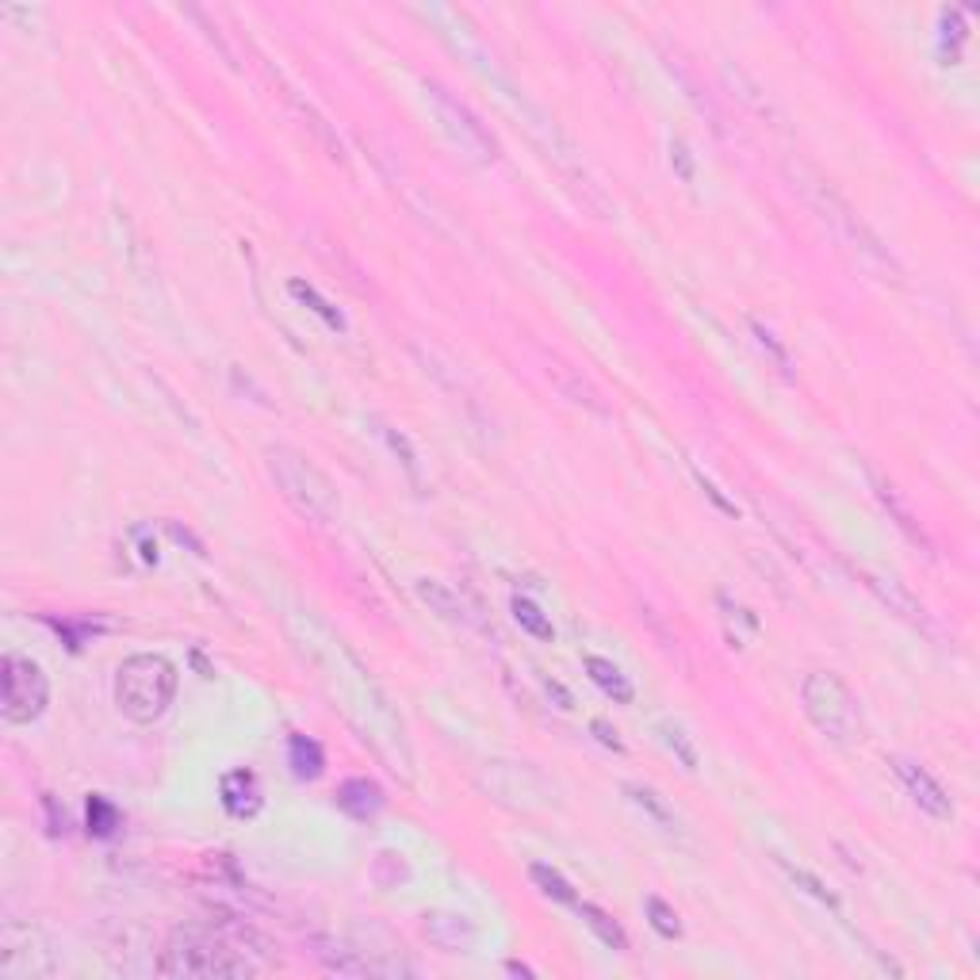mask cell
<instances>
[{
    "instance_id": "obj_33",
    "label": "cell",
    "mask_w": 980,
    "mask_h": 980,
    "mask_svg": "<svg viewBox=\"0 0 980 980\" xmlns=\"http://www.w3.org/2000/svg\"><path fill=\"white\" fill-rule=\"evenodd\" d=\"M671 165L678 169V177L686 180V184L693 180V157H689V147L682 138H671Z\"/></svg>"
},
{
    "instance_id": "obj_18",
    "label": "cell",
    "mask_w": 980,
    "mask_h": 980,
    "mask_svg": "<svg viewBox=\"0 0 980 980\" xmlns=\"http://www.w3.org/2000/svg\"><path fill=\"white\" fill-rule=\"evenodd\" d=\"M338 804L353 819H368V816H376V812L383 809V793H380V786H376V781L348 778L345 786L338 789Z\"/></svg>"
},
{
    "instance_id": "obj_15",
    "label": "cell",
    "mask_w": 980,
    "mask_h": 980,
    "mask_svg": "<svg viewBox=\"0 0 980 980\" xmlns=\"http://www.w3.org/2000/svg\"><path fill=\"white\" fill-rule=\"evenodd\" d=\"M869 483H874L877 498H881V506H884V510H889V518L900 525V533H907V540L924 544V551H931V540H927V533H924V529H919L916 513L907 510V502H904V498H900V491H896V486H892L889 479H881V475H877L874 468H869Z\"/></svg>"
},
{
    "instance_id": "obj_26",
    "label": "cell",
    "mask_w": 980,
    "mask_h": 980,
    "mask_svg": "<svg viewBox=\"0 0 980 980\" xmlns=\"http://www.w3.org/2000/svg\"><path fill=\"white\" fill-rule=\"evenodd\" d=\"M115 831H119V809H115L107 797L92 793L89 797V835H97V839H112Z\"/></svg>"
},
{
    "instance_id": "obj_5",
    "label": "cell",
    "mask_w": 980,
    "mask_h": 980,
    "mask_svg": "<svg viewBox=\"0 0 980 980\" xmlns=\"http://www.w3.org/2000/svg\"><path fill=\"white\" fill-rule=\"evenodd\" d=\"M177 697V666L165 656H130L115 671V705L127 721L154 724Z\"/></svg>"
},
{
    "instance_id": "obj_2",
    "label": "cell",
    "mask_w": 980,
    "mask_h": 980,
    "mask_svg": "<svg viewBox=\"0 0 980 980\" xmlns=\"http://www.w3.org/2000/svg\"><path fill=\"white\" fill-rule=\"evenodd\" d=\"M157 972L180 980L253 977V972H260V965L250 954H242L219 927H212V931H203V927H180L165 942L162 957H157Z\"/></svg>"
},
{
    "instance_id": "obj_7",
    "label": "cell",
    "mask_w": 980,
    "mask_h": 980,
    "mask_svg": "<svg viewBox=\"0 0 980 980\" xmlns=\"http://www.w3.org/2000/svg\"><path fill=\"white\" fill-rule=\"evenodd\" d=\"M0 682H4V701H0L4 721L31 724L35 716H42V709L50 701V682L35 659L9 651V656L0 659Z\"/></svg>"
},
{
    "instance_id": "obj_12",
    "label": "cell",
    "mask_w": 980,
    "mask_h": 980,
    "mask_svg": "<svg viewBox=\"0 0 980 980\" xmlns=\"http://www.w3.org/2000/svg\"><path fill=\"white\" fill-rule=\"evenodd\" d=\"M310 957L322 965L326 972H338V977H376L383 972L376 962H368L360 950L345 946L338 939H310Z\"/></svg>"
},
{
    "instance_id": "obj_23",
    "label": "cell",
    "mask_w": 980,
    "mask_h": 980,
    "mask_svg": "<svg viewBox=\"0 0 980 980\" xmlns=\"http://www.w3.org/2000/svg\"><path fill=\"white\" fill-rule=\"evenodd\" d=\"M510 609H513V621H518L521 628H525V633L533 636V640H544V644H548L551 636H556V628H551V616L544 613V609L536 606V601H529V598H521V594H513Z\"/></svg>"
},
{
    "instance_id": "obj_16",
    "label": "cell",
    "mask_w": 980,
    "mask_h": 980,
    "mask_svg": "<svg viewBox=\"0 0 980 980\" xmlns=\"http://www.w3.org/2000/svg\"><path fill=\"white\" fill-rule=\"evenodd\" d=\"M862 578H866V586L892 609V613H900L907 624H916V628H927V609L919 606V601L912 598V594H907L896 578H881V575H862Z\"/></svg>"
},
{
    "instance_id": "obj_6",
    "label": "cell",
    "mask_w": 980,
    "mask_h": 980,
    "mask_svg": "<svg viewBox=\"0 0 980 980\" xmlns=\"http://www.w3.org/2000/svg\"><path fill=\"white\" fill-rule=\"evenodd\" d=\"M801 709L812 721V728L831 743H854L862 731V709L858 697L851 693L839 674L812 671L801 682Z\"/></svg>"
},
{
    "instance_id": "obj_1",
    "label": "cell",
    "mask_w": 980,
    "mask_h": 980,
    "mask_svg": "<svg viewBox=\"0 0 980 980\" xmlns=\"http://www.w3.org/2000/svg\"><path fill=\"white\" fill-rule=\"evenodd\" d=\"M288 628L295 636V648L322 671V678L330 682L333 693H341L348 721L360 728V739L372 743L376 754L395 774H410V751H406V739H403V721L391 709L387 693L376 686L368 666L353 656V648L333 633L322 616L310 613V609H295L288 616Z\"/></svg>"
},
{
    "instance_id": "obj_3",
    "label": "cell",
    "mask_w": 980,
    "mask_h": 980,
    "mask_svg": "<svg viewBox=\"0 0 980 980\" xmlns=\"http://www.w3.org/2000/svg\"><path fill=\"white\" fill-rule=\"evenodd\" d=\"M793 188H801L804 200L812 203L819 212V219L827 222V227L835 230V238L847 245V250L854 253V257L862 260V265L877 268V272H889V280H900V268L896 260H892V253L881 245V238L874 234V230L866 227V222L854 215V207L843 200V195L835 192L831 184H827L824 177H816L812 169H804V165H797L793 169Z\"/></svg>"
},
{
    "instance_id": "obj_34",
    "label": "cell",
    "mask_w": 980,
    "mask_h": 980,
    "mask_svg": "<svg viewBox=\"0 0 980 980\" xmlns=\"http://www.w3.org/2000/svg\"><path fill=\"white\" fill-rule=\"evenodd\" d=\"M590 728H594V736H598L606 747H613V751H624V743H621V739H616V728H609L606 721H594Z\"/></svg>"
},
{
    "instance_id": "obj_24",
    "label": "cell",
    "mask_w": 980,
    "mask_h": 980,
    "mask_svg": "<svg viewBox=\"0 0 980 980\" xmlns=\"http://www.w3.org/2000/svg\"><path fill=\"white\" fill-rule=\"evenodd\" d=\"M747 326H751V333H754V345H759L762 353H766V360H769V365L778 368V372L786 376V380H793V376H797V372H793V357H789V348L778 341V333L769 330L766 322H759V318H751V322H747Z\"/></svg>"
},
{
    "instance_id": "obj_21",
    "label": "cell",
    "mask_w": 980,
    "mask_h": 980,
    "mask_svg": "<svg viewBox=\"0 0 980 980\" xmlns=\"http://www.w3.org/2000/svg\"><path fill=\"white\" fill-rule=\"evenodd\" d=\"M624 793H628V801H633L636 809L644 812V816L656 819V824L663 827V831H671V835H674V831H682L678 816H674V812L666 809V801L656 793V789H648V786H624Z\"/></svg>"
},
{
    "instance_id": "obj_19",
    "label": "cell",
    "mask_w": 980,
    "mask_h": 980,
    "mask_svg": "<svg viewBox=\"0 0 980 980\" xmlns=\"http://www.w3.org/2000/svg\"><path fill=\"white\" fill-rule=\"evenodd\" d=\"M288 766H292V774L300 781L322 778V769H326L322 743H318V739H310V736H292V739H288Z\"/></svg>"
},
{
    "instance_id": "obj_17",
    "label": "cell",
    "mask_w": 980,
    "mask_h": 980,
    "mask_svg": "<svg viewBox=\"0 0 980 980\" xmlns=\"http://www.w3.org/2000/svg\"><path fill=\"white\" fill-rule=\"evenodd\" d=\"M583 666H586V674L594 678V686H598L606 697H613L616 705H628V701L636 697V689H633V682H628V674H624L616 663H609V659H601V656H586Z\"/></svg>"
},
{
    "instance_id": "obj_27",
    "label": "cell",
    "mask_w": 980,
    "mask_h": 980,
    "mask_svg": "<svg viewBox=\"0 0 980 980\" xmlns=\"http://www.w3.org/2000/svg\"><path fill=\"white\" fill-rule=\"evenodd\" d=\"M288 292H292L295 300L303 303V307L315 310L318 318H326V326H333V330H345V318H341V310H338V307H330V303H326L322 295H318L310 284H303V280H292V284H288Z\"/></svg>"
},
{
    "instance_id": "obj_4",
    "label": "cell",
    "mask_w": 980,
    "mask_h": 980,
    "mask_svg": "<svg viewBox=\"0 0 980 980\" xmlns=\"http://www.w3.org/2000/svg\"><path fill=\"white\" fill-rule=\"evenodd\" d=\"M265 468L272 475L276 491L288 498L295 513H303L315 525H330L341 513V498L333 491V483L326 479V471H318L303 453L288 445H272L265 453Z\"/></svg>"
},
{
    "instance_id": "obj_35",
    "label": "cell",
    "mask_w": 980,
    "mask_h": 980,
    "mask_svg": "<svg viewBox=\"0 0 980 980\" xmlns=\"http://www.w3.org/2000/svg\"><path fill=\"white\" fill-rule=\"evenodd\" d=\"M506 972H518V977H533V969H529V965H521V962H506Z\"/></svg>"
},
{
    "instance_id": "obj_9",
    "label": "cell",
    "mask_w": 980,
    "mask_h": 980,
    "mask_svg": "<svg viewBox=\"0 0 980 980\" xmlns=\"http://www.w3.org/2000/svg\"><path fill=\"white\" fill-rule=\"evenodd\" d=\"M425 100H430V107L437 112L445 135L453 138L463 154L475 157V162H495L498 157L495 135H491V130L475 119V112H471L468 104H460L456 97H448V89H441L437 81H425Z\"/></svg>"
},
{
    "instance_id": "obj_8",
    "label": "cell",
    "mask_w": 980,
    "mask_h": 980,
    "mask_svg": "<svg viewBox=\"0 0 980 980\" xmlns=\"http://www.w3.org/2000/svg\"><path fill=\"white\" fill-rule=\"evenodd\" d=\"M58 972V957L47 934L31 924H4L0 931V977L42 980Z\"/></svg>"
},
{
    "instance_id": "obj_29",
    "label": "cell",
    "mask_w": 980,
    "mask_h": 980,
    "mask_svg": "<svg viewBox=\"0 0 980 980\" xmlns=\"http://www.w3.org/2000/svg\"><path fill=\"white\" fill-rule=\"evenodd\" d=\"M383 441L391 445V453L398 456V463L406 468V475H410L413 486H422V468H418V453H413V445L406 441V433L391 430V425H383Z\"/></svg>"
},
{
    "instance_id": "obj_25",
    "label": "cell",
    "mask_w": 980,
    "mask_h": 980,
    "mask_svg": "<svg viewBox=\"0 0 980 980\" xmlns=\"http://www.w3.org/2000/svg\"><path fill=\"white\" fill-rule=\"evenodd\" d=\"M529 877H533L536 889H540L548 900H556V904H578V896H575V889H571V881L563 874H556L551 866H540V862H536V866H529Z\"/></svg>"
},
{
    "instance_id": "obj_22",
    "label": "cell",
    "mask_w": 980,
    "mask_h": 980,
    "mask_svg": "<svg viewBox=\"0 0 980 980\" xmlns=\"http://www.w3.org/2000/svg\"><path fill=\"white\" fill-rule=\"evenodd\" d=\"M418 598H422L425 606L433 609V613L445 616V621H468V609H463V601L456 598L448 586L433 583V578H422V583H418Z\"/></svg>"
},
{
    "instance_id": "obj_30",
    "label": "cell",
    "mask_w": 980,
    "mask_h": 980,
    "mask_svg": "<svg viewBox=\"0 0 980 980\" xmlns=\"http://www.w3.org/2000/svg\"><path fill=\"white\" fill-rule=\"evenodd\" d=\"M659 739H663V743H666V751L678 754L682 766H686V769H693V766H697V747L689 743V736L678 728V724H663V728H659Z\"/></svg>"
},
{
    "instance_id": "obj_11",
    "label": "cell",
    "mask_w": 980,
    "mask_h": 980,
    "mask_svg": "<svg viewBox=\"0 0 980 980\" xmlns=\"http://www.w3.org/2000/svg\"><path fill=\"white\" fill-rule=\"evenodd\" d=\"M892 769H896V778L904 781L907 797H912V804H916L919 812H927L931 819H950L954 816V804H950L946 789L939 786V781L927 774L919 762L912 759H892Z\"/></svg>"
},
{
    "instance_id": "obj_31",
    "label": "cell",
    "mask_w": 980,
    "mask_h": 980,
    "mask_svg": "<svg viewBox=\"0 0 980 980\" xmlns=\"http://www.w3.org/2000/svg\"><path fill=\"white\" fill-rule=\"evenodd\" d=\"M781 862V869H786L789 877H793V884H804V892H809V896H816L819 904H827L831 907V912H839V900L831 896V892L824 889V881H819V877H812L809 869H801V866H789L786 858H778Z\"/></svg>"
},
{
    "instance_id": "obj_10",
    "label": "cell",
    "mask_w": 980,
    "mask_h": 980,
    "mask_svg": "<svg viewBox=\"0 0 980 980\" xmlns=\"http://www.w3.org/2000/svg\"><path fill=\"white\" fill-rule=\"evenodd\" d=\"M479 789L510 809H536L551 793L544 774L529 762H486V769L479 774Z\"/></svg>"
},
{
    "instance_id": "obj_32",
    "label": "cell",
    "mask_w": 980,
    "mask_h": 980,
    "mask_svg": "<svg viewBox=\"0 0 980 980\" xmlns=\"http://www.w3.org/2000/svg\"><path fill=\"white\" fill-rule=\"evenodd\" d=\"M693 479H697V483H701V491H705V495L716 502V510H724V513H728V518H739V506L731 502V498H724V491H721V486H716L713 479L705 475V471L697 468V463H693Z\"/></svg>"
},
{
    "instance_id": "obj_14",
    "label": "cell",
    "mask_w": 980,
    "mask_h": 980,
    "mask_svg": "<svg viewBox=\"0 0 980 980\" xmlns=\"http://www.w3.org/2000/svg\"><path fill=\"white\" fill-rule=\"evenodd\" d=\"M425 939L445 954H460L475 942V924L468 916H453V912H430L425 916Z\"/></svg>"
},
{
    "instance_id": "obj_13",
    "label": "cell",
    "mask_w": 980,
    "mask_h": 980,
    "mask_svg": "<svg viewBox=\"0 0 980 980\" xmlns=\"http://www.w3.org/2000/svg\"><path fill=\"white\" fill-rule=\"evenodd\" d=\"M219 797H222V809H227L234 819L257 816V812H260V781H257V774H253V769H230V774H222Z\"/></svg>"
},
{
    "instance_id": "obj_20",
    "label": "cell",
    "mask_w": 980,
    "mask_h": 980,
    "mask_svg": "<svg viewBox=\"0 0 980 980\" xmlns=\"http://www.w3.org/2000/svg\"><path fill=\"white\" fill-rule=\"evenodd\" d=\"M575 907H578V916H583V924L590 927L609 950H628V934H624V927L616 924L609 912H601L598 904H586V900H578Z\"/></svg>"
},
{
    "instance_id": "obj_28",
    "label": "cell",
    "mask_w": 980,
    "mask_h": 980,
    "mask_svg": "<svg viewBox=\"0 0 980 980\" xmlns=\"http://www.w3.org/2000/svg\"><path fill=\"white\" fill-rule=\"evenodd\" d=\"M644 907H648V924L656 927L663 939H678V934H682V919H678V912H674V907L666 904L663 896H648V900H644Z\"/></svg>"
}]
</instances>
